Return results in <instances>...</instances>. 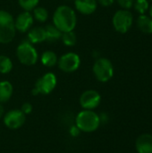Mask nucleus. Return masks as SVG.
Returning <instances> with one entry per match:
<instances>
[{
    "label": "nucleus",
    "mask_w": 152,
    "mask_h": 153,
    "mask_svg": "<svg viewBox=\"0 0 152 153\" xmlns=\"http://www.w3.org/2000/svg\"><path fill=\"white\" fill-rule=\"evenodd\" d=\"M75 123L81 132L92 133L100 126L99 116L92 110L84 109L78 113Z\"/></svg>",
    "instance_id": "obj_2"
},
{
    "label": "nucleus",
    "mask_w": 152,
    "mask_h": 153,
    "mask_svg": "<svg viewBox=\"0 0 152 153\" xmlns=\"http://www.w3.org/2000/svg\"><path fill=\"white\" fill-rule=\"evenodd\" d=\"M40 61L44 66L47 67H53L57 65L58 57L56 54L51 50H47L44 53H42L40 56Z\"/></svg>",
    "instance_id": "obj_18"
},
{
    "label": "nucleus",
    "mask_w": 152,
    "mask_h": 153,
    "mask_svg": "<svg viewBox=\"0 0 152 153\" xmlns=\"http://www.w3.org/2000/svg\"><path fill=\"white\" fill-rule=\"evenodd\" d=\"M46 31V41L53 43L57 41L62 37V32L54 25V24H48L45 27Z\"/></svg>",
    "instance_id": "obj_16"
},
{
    "label": "nucleus",
    "mask_w": 152,
    "mask_h": 153,
    "mask_svg": "<svg viewBox=\"0 0 152 153\" xmlns=\"http://www.w3.org/2000/svg\"><path fill=\"white\" fill-rule=\"evenodd\" d=\"M57 83V79L55 74L47 73L42 75L35 83L34 88L37 90L39 94L47 95L51 93L56 88Z\"/></svg>",
    "instance_id": "obj_8"
},
{
    "label": "nucleus",
    "mask_w": 152,
    "mask_h": 153,
    "mask_svg": "<svg viewBox=\"0 0 152 153\" xmlns=\"http://www.w3.org/2000/svg\"><path fill=\"white\" fill-rule=\"evenodd\" d=\"M61 39H62L64 45L66 46V47H73L77 42V37H76V34L74 33L73 30L67 31V32H63Z\"/></svg>",
    "instance_id": "obj_21"
},
{
    "label": "nucleus",
    "mask_w": 152,
    "mask_h": 153,
    "mask_svg": "<svg viewBox=\"0 0 152 153\" xmlns=\"http://www.w3.org/2000/svg\"><path fill=\"white\" fill-rule=\"evenodd\" d=\"M97 2H99L102 6L107 7V6H110L111 4H113L115 0H97Z\"/></svg>",
    "instance_id": "obj_27"
},
{
    "label": "nucleus",
    "mask_w": 152,
    "mask_h": 153,
    "mask_svg": "<svg viewBox=\"0 0 152 153\" xmlns=\"http://www.w3.org/2000/svg\"><path fill=\"white\" fill-rule=\"evenodd\" d=\"M3 115H4V107L0 104V118L3 117Z\"/></svg>",
    "instance_id": "obj_28"
},
{
    "label": "nucleus",
    "mask_w": 152,
    "mask_h": 153,
    "mask_svg": "<svg viewBox=\"0 0 152 153\" xmlns=\"http://www.w3.org/2000/svg\"><path fill=\"white\" fill-rule=\"evenodd\" d=\"M16 56L21 64L28 66L34 65L39 59L38 52L30 41H23L18 45Z\"/></svg>",
    "instance_id": "obj_4"
},
{
    "label": "nucleus",
    "mask_w": 152,
    "mask_h": 153,
    "mask_svg": "<svg viewBox=\"0 0 152 153\" xmlns=\"http://www.w3.org/2000/svg\"><path fill=\"white\" fill-rule=\"evenodd\" d=\"M135 147L138 153H152V135L142 134L136 140Z\"/></svg>",
    "instance_id": "obj_13"
},
{
    "label": "nucleus",
    "mask_w": 152,
    "mask_h": 153,
    "mask_svg": "<svg viewBox=\"0 0 152 153\" xmlns=\"http://www.w3.org/2000/svg\"><path fill=\"white\" fill-rule=\"evenodd\" d=\"M25 116L21 109L10 110L4 117V124L10 129H18L23 126L26 119Z\"/></svg>",
    "instance_id": "obj_10"
},
{
    "label": "nucleus",
    "mask_w": 152,
    "mask_h": 153,
    "mask_svg": "<svg viewBox=\"0 0 152 153\" xmlns=\"http://www.w3.org/2000/svg\"><path fill=\"white\" fill-rule=\"evenodd\" d=\"M58 67L65 73H73L77 71L81 65L80 56L74 52H68L62 55L58 58Z\"/></svg>",
    "instance_id": "obj_7"
},
{
    "label": "nucleus",
    "mask_w": 152,
    "mask_h": 153,
    "mask_svg": "<svg viewBox=\"0 0 152 153\" xmlns=\"http://www.w3.org/2000/svg\"><path fill=\"white\" fill-rule=\"evenodd\" d=\"M13 88L10 82L1 81L0 82V103L7 102L13 95Z\"/></svg>",
    "instance_id": "obj_15"
},
{
    "label": "nucleus",
    "mask_w": 152,
    "mask_h": 153,
    "mask_svg": "<svg viewBox=\"0 0 152 153\" xmlns=\"http://www.w3.org/2000/svg\"><path fill=\"white\" fill-rule=\"evenodd\" d=\"M13 69V62L7 56L0 55V74H9Z\"/></svg>",
    "instance_id": "obj_19"
},
{
    "label": "nucleus",
    "mask_w": 152,
    "mask_h": 153,
    "mask_svg": "<svg viewBox=\"0 0 152 153\" xmlns=\"http://www.w3.org/2000/svg\"><path fill=\"white\" fill-rule=\"evenodd\" d=\"M92 71L96 79L100 82H108L114 75V66L106 57L98 58L93 65Z\"/></svg>",
    "instance_id": "obj_5"
},
{
    "label": "nucleus",
    "mask_w": 152,
    "mask_h": 153,
    "mask_svg": "<svg viewBox=\"0 0 152 153\" xmlns=\"http://www.w3.org/2000/svg\"><path fill=\"white\" fill-rule=\"evenodd\" d=\"M135 10L140 14H145V13L149 9V2L148 0H135L133 3Z\"/></svg>",
    "instance_id": "obj_23"
},
{
    "label": "nucleus",
    "mask_w": 152,
    "mask_h": 153,
    "mask_svg": "<svg viewBox=\"0 0 152 153\" xmlns=\"http://www.w3.org/2000/svg\"><path fill=\"white\" fill-rule=\"evenodd\" d=\"M97 0H74V6L76 10L84 15L93 13L97 9Z\"/></svg>",
    "instance_id": "obj_12"
},
{
    "label": "nucleus",
    "mask_w": 152,
    "mask_h": 153,
    "mask_svg": "<svg viewBox=\"0 0 152 153\" xmlns=\"http://www.w3.org/2000/svg\"><path fill=\"white\" fill-rule=\"evenodd\" d=\"M34 22V18L30 12L24 11L18 14L16 19L14 20L15 30L20 32H27L32 26Z\"/></svg>",
    "instance_id": "obj_11"
},
{
    "label": "nucleus",
    "mask_w": 152,
    "mask_h": 153,
    "mask_svg": "<svg viewBox=\"0 0 152 153\" xmlns=\"http://www.w3.org/2000/svg\"><path fill=\"white\" fill-rule=\"evenodd\" d=\"M21 110L22 111V113H23L24 115L30 114V113H31V111H32V106H31V104H30V103L26 102V103H24V104L22 106Z\"/></svg>",
    "instance_id": "obj_25"
},
{
    "label": "nucleus",
    "mask_w": 152,
    "mask_h": 153,
    "mask_svg": "<svg viewBox=\"0 0 152 153\" xmlns=\"http://www.w3.org/2000/svg\"><path fill=\"white\" fill-rule=\"evenodd\" d=\"M53 24L63 33L72 31L75 29L77 16L74 10L68 5L58 6L53 14Z\"/></svg>",
    "instance_id": "obj_1"
},
{
    "label": "nucleus",
    "mask_w": 152,
    "mask_h": 153,
    "mask_svg": "<svg viewBox=\"0 0 152 153\" xmlns=\"http://www.w3.org/2000/svg\"><path fill=\"white\" fill-rule=\"evenodd\" d=\"M33 18L39 22H45L48 19V12L45 7L37 6L33 10Z\"/></svg>",
    "instance_id": "obj_20"
},
{
    "label": "nucleus",
    "mask_w": 152,
    "mask_h": 153,
    "mask_svg": "<svg viewBox=\"0 0 152 153\" xmlns=\"http://www.w3.org/2000/svg\"><path fill=\"white\" fill-rule=\"evenodd\" d=\"M150 14H151V17L152 18V5H151V7L150 8Z\"/></svg>",
    "instance_id": "obj_29"
},
{
    "label": "nucleus",
    "mask_w": 152,
    "mask_h": 153,
    "mask_svg": "<svg viewBox=\"0 0 152 153\" xmlns=\"http://www.w3.org/2000/svg\"><path fill=\"white\" fill-rule=\"evenodd\" d=\"M137 26L144 33H152V18L145 14H141L137 20Z\"/></svg>",
    "instance_id": "obj_17"
},
{
    "label": "nucleus",
    "mask_w": 152,
    "mask_h": 153,
    "mask_svg": "<svg viewBox=\"0 0 152 153\" xmlns=\"http://www.w3.org/2000/svg\"><path fill=\"white\" fill-rule=\"evenodd\" d=\"M116 2L123 9H125V10H129L133 5V3H134L133 0H116Z\"/></svg>",
    "instance_id": "obj_24"
},
{
    "label": "nucleus",
    "mask_w": 152,
    "mask_h": 153,
    "mask_svg": "<svg viewBox=\"0 0 152 153\" xmlns=\"http://www.w3.org/2000/svg\"><path fill=\"white\" fill-rule=\"evenodd\" d=\"M28 39L31 44H39L46 41V31L43 27H34L28 30Z\"/></svg>",
    "instance_id": "obj_14"
},
{
    "label": "nucleus",
    "mask_w": 152,
    "mask_h": 153,
    "mask_svg": "<svg viewBox=\"0 0 152 153\" xmlns=\"http://www.w3.org/2000/svg\"><path fill=\"white\" fill-rule=\"evenodd\" d=\"M39 3V0H18L19 5L24 11H28V12H30L35 7H37Z\"/></svg>",
    "instance_id": "obj_22"
},
{
    "label": "nucleus",
    "mask_w": 152,
    "mask_h": 153,
    "mask_svg": "<svg viewBox=\"0 0 152 153\" xmlns=\"http://www.w3.org/2000/svg\"><path fill=\"white\" fill-rule=\"evenodd\" d=\"M133 22V17L132 13L125 9L118 10L117 12H116L112 19L113 26L115 30L119 33L127 32L131 29Z\"/></svg>",
    "instance_id": "obj_6"
},
{
    "label": "nucleus",
    "mask_w": 152,
    "mask_h": 153,
    "mask_svg": "<svg viewBox=\"0 0 152 153\" xmlns=\"http://www.w3.org/2000/svg\"><path fill=\"white\" fill-rule=\"evenodd\" d=\"M69 133H70V135L73 136V137H77L80 133H81V130L77 127V126H73L70 127V130H69Z\"/></svg>",
    "instance_id": "obj_26"
},
{
    "label": "nucleus",
    "mask_w": 152,
    "mask_h": 153,
    "mask_svg": "<svg viewBox=\"0 0 152 153\" xmlns=\"http://www.w3.org/2000/svg\"><path fill=\"white\" fill-rule=\"evenodd\" d=\"M67 1H71V0H67Z\"/></svg>",
    "instance_id": "obj_30"
},
{
    "label": "nucleus",
    "mask_w": 152,
    "mask_h": 153,
    "mask_svg": "<svg viewBox=\"0 0 152 153\" xmlns=\"http://www.w3.org/2000/svg\"><path fill=\"white\" fill-rule=\"evenodd\" d=\"M14 19L13 15L4 10H0V43L8 44L15 36Z\"/></svg>",
    "instance_id": "obj_3"
},
{
    "label": "nucleus",
    "mask_w": 152,
    "mask_h": 153,
    "mask_svg": "<svg viewBox=\"0 0 152 153\" xmlns=\"http://www.w3.org/2000/svg\"><path fill=\"white\" fill-rule=\"evenodd\" d=\"M101 101L100 94L94 90L85 91L80 97V104L83 109L92 110L99 107Z\"/></svg>",
    "instance_id": "obj_9"
}]
</instances>
